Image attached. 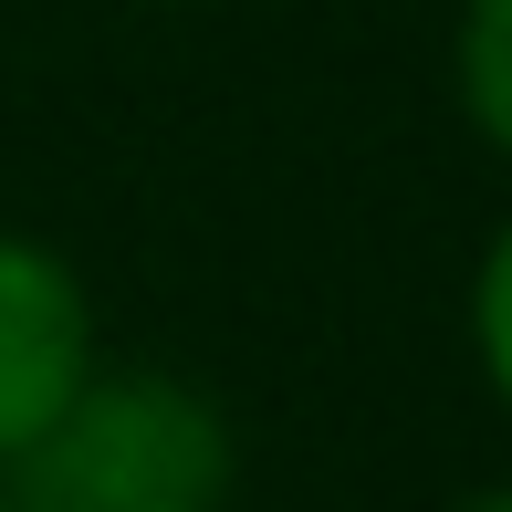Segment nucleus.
I'll use <instances>...</instances> for the list:
<instances>
[{"instance_id":"f257e3e1","label":"nucleus","mask_w":512,"mask_h":512,"mask_svg":"<svg viewBox=\"0 0 512 512\" xmlns=\"http://www.w3.org/2000/svg\"><path fill=\"white\" fill-rule=\"evenodd\" d=\"M11 512H230L241 429L178 366H95L74 408L0 471Z\"/></svg>"},{"instance_id":"f03ea898","label":"nucleus","mask_w":512,"mask_h":512,"mask_svg":"<svg viewBox=\"0 0 512 512\" xmlns=\"http://www.w3.org/2000/svg\"><path fill=\"white\" fill-rule=\"evenodd\" d=\"M105 366V304L84 262L53 230L0 220V471L95 387Z\"/></svg>"},{"instance_id":"7ed1b4c3","label":"nucleus","mask_w":512,"mask_h":512,"mask_svg":"<svg viewBox=\"0 0 512 512\" xmlns=\"http://www.w3.org/2000/svg\"><path fill=\"white\" fill-rule=\"evenodd\" d=\"M450 105L471 147L512 168V0H450Z\"/></svg>"},{"instance_id":"20e7f679","label":"nucleus","mask_w":512,"mask_h":512,"mask_svg":"<svg viewBox=\"0 0 512 512\" xmlns=\"http://www.w3.org/2000/svg\"><path fill=\"white\" fill-rule=\"evenodd\" d=\"M460 335H471L481 398L512 418V209L481 230V251H471V283H460Z\"/></svg>"},{"instance_id":"39448f33","label":"nucleus","mask_w":512,"mask_h":512,"mask_svg":"<svg viewBox=\"0 0 512 512\" xmlns=\"http://www.w3.org/2000/svg\"><path fill=\"white\" fill-rule=\"evenodd\" d=\"M439 512H512V471H502V481H471V492H450Z\"/></svg>"},{"instance_id":"423d86ee","label":"nucleus","mask_w":512,"mask_h":512,"mask_svg":"<svg viewBox=\"0 0 512 512\" xmlns=\"http://www.w3.org/2000/svg\"><path fill=\"white\" fill-rule=\"evenodd\" d=\"M126 11H220V0H126Z\"/></svg>"},{"instance_id":"0eeeda50","label":"nucleus","mask_w":512,"mask_h":512,"mask_svg":"<svg viewBox=\"0 0 512 512\" xmlns=\"http://www.w3.org/2000/svg\"><path fill=\"white\" fill-rule=\"evenodd\" d=\"M0 512H11V492H0Z\"/></svg>"}]
</instances>
